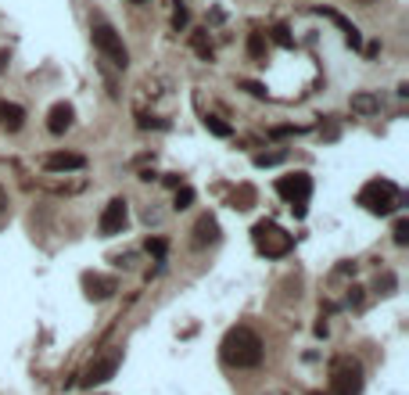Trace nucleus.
Returning <instances> with one entry per match:
<instances>
[{
    "label": "nucleus",
    "mask_w": 409,
    "mask_h": 395,
    "mask_svg": "<svg viewBox=\"0 0 409 395\" xmlns=\"http://www.w3.org/2000/svg\"><path fill=\"white\" fill-rule=\"evenodd\" d=\"M219 356H223V363L227 367H234V370H251V367H259L262 363V356H266V345H262V338L251 327H230L227 334H223V342H219Z\"/></svg>",
    "instance_id": "f257e3e1"
},
{
    "label": "nucleus",
    "mask_w": 409,
    "mask_h": 395,
    "mask_svg": "<svg viewBox=\"0 0 409 395\" xmlns=\"http://www.w3.org/2000/svg\"><path fill=\"white\" fill-rule=\"evenodd\" d=\"M90 36H93V47L101 51V58H105L108 65H115V69H126V65H130V51H126L119 29H115L105 15H93V18H90Z\"/></svg>",
    "instance_id": "f03ea898"
},
{
    "label": "nucleus",
    "mask_w": 409,
    "mask_h": 395,
    "mask_svg": "<svg viewBox=\"0 0 409 395\" xmlns=\"http://www.w3.org/2000/svg\"><path fill=\"white\" fill-rule=\"evenodd\" d=\"M251 245H255V252L266 255V259H284L295 248V237L284 227H276L273 220H259L251 227Z\"/></svg>",
    "instance_id": "7ed1b4c3"
},
{
    "label": "nucleus",
    "mask_w": 409,
    "mask_h": 395,
    "mask_svg": "<svg viewBox=\"0 0 409 395\" xmlns=\"http://www.w3.org/2000/svg\"><path fill=\"white\" fill-rule=\"evenodd\" d=\"M366 384V374H363V363L352 359V356H337L330 363V391L334 395H359Z\"/></svg>",
    "instance_id": "20e7f679"
},
{
    "label": "nucleus",
    "mask_w": 409,
    "mask_h": 395,
    "mask_svg": "<svg viewBox=\"0 0 409 395\" xmlns=\"http://www.w3.org/2000/svg\"><path fill=\"white\" fill-rule=\"evenodd\" d=\"M359 205L373 216H391L398 208V187L391 180H370V184L359 191Z\"/></svg>",
    "instance_id": "39448f33"
},
{
    "label": "nucleus",
    "mask_w": 409,
    "mask_h": 395,
    "mask_svg": "<svg viewBox=\"0 0 409 395\" xmlns=\"http://www.w3.org/2000/svg\"><path fill=\"white\" fill-rule=\"evenodd\" d=\"M276 194L284 198V201L295 208V216L302 220V216H305V201H309V194H312V176H309V173L280 176V180H276Z\"/></svg>",
    "instance_id": "423d86ee"
},
{
    "label": "nucleus",
    "mask_w": 409,
    "mask_h": 395,
    "mask_svg": "<svg viewBox=\"0 0 409 395\" xmlns=\"http://www.w3.org/2000/svg\"><path fill=\"white\" fill-rule=\"evenodd\" d=\"M126 223H130V208H126V198H112L101 212V220H98V230L101 237H115L126 230Z\"/></svg>",
    "instance_id": "0eeeda50"
},
{
    "label": "nucleus",
    "mask_w": 409,
    "mask_h": 395,
    "mask_svg": "<svg viewBox=\"0 0 409 395\" xmlns=\"http://www.w3.org/2000/svg\"><path fill=\"white\" fill-rule=\"evenodd\" d=\"M119 363H122V356L119 352H108V356H101V359H93L90 367L83 370V384L86 388H93V384H105V381H112L115 377V370H119Z\"/></svg>",
    "instance_id": "6e6552de"
},
{
    "label": "nucleus",
    "mask_w": 409,
    "mask_h": 395,
    "mask_svg": "<svg viewBox=\"0 0 409 395\" xmlns=\"http://www.w3.org/2000/svg\"><path fill=\"white\" fill-rule=\"evenodd\" d=\"M83 291H86L90 302H108V298L119 291V281L108 277V273H93V269H86V273H83Z\"/></svg>",
    "instance_id": "1a4fd4ad"
},
{
    "label": "nucleus",
    "mask_w": 409,
    "mask_h": 395,
    "mask_svg": "<svg viewBox=\"0 0 409 395\" xmlns=\"http://www.w3.org/2000/svg\"><path fill=\"white\" fill-rule=\"evenodd\" d=\"M191 245L201 252L208 245H219V220L212 216V212H205V216H198L194 230H191Z\"/></svg>",
    "instance_id": "9d476101"
},
{
    "label": "nucleus",
    "mask_w": 409,
    "mask_h": 395,
    "mask_svg": "<svg viewBox=\"0 0 409 395\" xmlns=\"http://www.w3.org/2000/svg\"><path fill=\"white\" fill-rule=\"evenodd\" d=\"M72 123H76V108H72L69 101H58V105L47 112V130H51L54 137L69 133V130H72Z\"/></svg>",
    "instance_id": "9b49d317"
},
{
    "label": "nucleus",
    "mask_w": 409,
    "mask_h": 395,
    "mask_svg": "<svg viewBox=\"0 0 409 395\" xmlns=\"http://www.w3.org/2000/svg\"><path fill=\"white\" fill-rule=\"evenodd\" d=\"M316 15H323V18H330L337 29H341V33H344V43H349L352 51H359L363 47V33H359V29L349 22V18H344L341 11H334V8H316Z\"/></svg>",
    "instance_id": "f8f14e48"
},
{
    "label": "nucleus",
    "mask_w": 409,
    "mask_h": 395,
    "mask_svg": "<svg viewBox=\"0 0 409 395\" xmlns=\"http://www.w3.org/2000/svg\"><path fill=\"white\" fill-rule=\"evenodd\" d=\"M43 166H47V173H79L86 166V159L76 155V151H54V155L43 159Z\"/></svg>",
    "instance_id": "ddd939ff"
},
{
    "label": "nucleus",
    "mask_w": 409,
    "mask_h": 395,
    "mask_svg": "<svg viewBox=\"0 0 409 395\" xmlns=\"http://www.w3.org/2000/svg\"><path fill=\"white\" fill-rule=\"evenodd\" d=\"M0 126L11 130V133H18L25 126V108L15 105V101H0Z\"/></svg>",
    "instance_id": "4468645a"
},
{
    "label": "nucleus",
    "mask_w": 409,
    "mask_h": 395,
    "mask_svg": "<svg viewBox=\"0 0 409 395\" xmlns=\"http://www.w3.org/2000/svg\"><path fill=\"white\" fill-rule=\"evenodd\" d=\"M352 112L356 115H377V112H381V98L370 94V90H363V94L352 98Z\"/></svg>",
    "instance_id": "2eb2a0df"
},
{
    "label": "nucleus",
    "mask_w": 409,
    "mask_h": 395,
    "mask_svg": "<svg viewBox=\"0 0 409 395\" xmlns=\"http://www.w3.org/2000/svg\"><path fill=\"white\" fill-rule=\"evenodd\" d=\"M266 54H269V43H266V36L259 33H248V58L251 62H259V65H266Z\"/></svg>",
    "instance_id": "dca6fc26"
},
{
    "label": "nucleus",
    "mask_w": 409,
    "mask_h": 395,
    "mask_svg": "<svg viewBox=\"0 0 409 395\" xmlns=\"http://www.w3.org/2000/svg\"><path fill=\"white\" fill-rule=\"evenodd\" d=\"M255 187H251V184H241L234 194H230V208H237V212H248L251 205H255Z\"/></svg>",
    "instance_id": "f3484780"
},
{
    "label": "nucleus",
    "mask_w": 409,
    "mask_h": 395,
    "mask_svg": "<svg viewBox=\"0 0 409 395\" xmlns=\"http://www.w3.org/2000/svg\"><path fill=\"white\" fill-rule=\"evenodd\" d=\"M191 205H194V187L180 184V187H176V194H173V208H176V212H183V208H191Z\"/></svg>",
    "instance_id": "a211bd4d"
},
{
    "label": "nucleus",
    "mask_w": 409,
    "mask_h": 395,
    "mask_svg": "<svg viewBox=\"0 0 409 395\" xmlns=\"http://www.w3.org/2000/svg\"><path fill=\"white\" fill-rule=\"evenodd\" d=\"M391 241H395L398 248H405V245H409V220H405V216H398V220H395V227H391Z\"/></svg>",
    "instance_id": "6ab92c4d"
},
{
    "label": "nucleus",
    "mask_w": 409,
    "mask_h": 395,
    "mask_svg": "<svg viewBox=\"0 0 409 395\" xmlns=\"http://www.w3.org/2000/svg\"><path fill=\"white\" fill-rule=\"evenodd\" d=\"M137 126H140V130H169V119H159V115L140 112V115H137Z\"/></svg>",
    "instance_id": "aec40b11"
},
{
    "label": "nucleus",
    "mask_w": 409,
    "mask_h": 395,
    "mask_svg": "<svg viewBox=\"0 0 409 395\" xmlns=\"http://www.w3.org/2000/svg\"><path fill=\"white\" fill-rule=\"evenodd\" d=\"M187 25H191V11H187L183 0H176V11H173V29H176V33H183Z\"/></svg>",
    "instance_id": "412c9836"
},
{
    "label": "nucleus",
    "mask_w": 409,
    "mask_h": 395,
    "mask_svg": "<svg viewBox=\"0 0 409 395\" xmlns=\"http://www.w3.org/2000/svg\"><path fill=\"white\" fill-rule=\"evenodd\" d=\"M191 47H194V51L201 54V62H212V54H215V51H212V40H208L205 33H194V40H191Z\"/></svg>",
    "instance_id": "4be33fe9"
},
{
    "label": "nucleus",
    "mask_w": 409,
    "mask_h": 395,
    "mask_svg": "<svg viewBox=\"0 0 409 395\" xmlns=\"http://www.w3.org/2000/svg\"><path fill=\"white\" fill-rule=\"evenodd\" d=\"M288 159V151H262V155H255V166L266 169V166H280Z\"/></svg>",
    "instance_id": "5701e85b"
},
{
    "label": "nucleus",
    "mask_w": 409,
    "mask_h": 395,
    "mask_svg": "<svg viewBox=\"0 0 409 395\" xmlns=\"http://www.w3.org/2000/svg\"><path fill=\"white\" fill-rule=\"evenodd\" d=\"M205 126H208V133H215V137H230V126H227L219 115H205Z\"/></svg>",
    "instance_id": "b1692460"
},
{
    "label": "nucleus",
    "mask_w": 409,
    "mask_h": 395,
    "mask_svg": "<svg viewBox=\"0 0 409 395\" xmlns=\"http://www.w3.org/2000/svg\"><path fill=\"white\" fill-rule=\"evenodd\" d=\"M154 259H166V248H169V241L166 237H147V245H144Z\"/></svg>",
    "instance_id": "393cba45"
},
{
    "label": "nucleus",
    "mask_w": 409,
    "mask_h": 395,
    "mask_svg": "<svg viewBox=\"0 0 409 395\" xmlns=\"http://www.w3.org/2000/svg\"><path fill=\"white\" fill-rule=\"evenodd\" d=\"M273 40H276L280 47H288V51L295 47V40H291V33H288V25H276V29H273Z\"/></svg>",
    "instance_id": "a878e982"
},
{
    "label": "nucleus",
    "mask_w": 409,
    "mask_h": 395,
    "mask_svg": "<svg viewBox=\"0 0 409 395\" xmlns=\"http://www.w3.org/2000/svg\"><path fill=\"white\" fill-rule=\"evenodd\" d=\"M373 288L381 291V295H391V291H395V277H391V273H384V277H377Z\"/></svg>",
    "instance_id": "bb28decb"
},
{
    "label": "nucleus",
    "mask_w": 409,
    "mask_h": 395,
    "mask_svg": "<svg viewBox=\"0 0 409 395\" xmlns=\"http://www.w3.org/2000/svg\"><path fill=\"white\" fill-rule=\"evenodd\" d=\"M241 86L248 90V94H251V98H266V90H262V83H251V79H244Z\"/></svg>",
    "instance_id": "cd10ccee"
},
{
    "label": "nucleus",
    "mask_w": 409,
    "mask_h": 395,
    "mask_svg": "<svg viewBox=\"0 0 409 395\" xmlns=\"http://www.w3.org/2000/svg\"><path fill=\"white\" fill-rule=\"evenodd\" d=\"M180 184H183V176H180V173H166V187H173V191H176Z\"/></svg>",
    "instance_id": "c85d7f7f"
},
{
    "label": "nucleus",
    "mask_w": 409,
    "mask_h": 395,
    "mask_svg": "<svg viewBox=\"0 0 409 395\" xmlns=\"http://www.w3.org/2000/svg\"><path fill=\"white\" fill-rule=\"evenodd\" d=\"M8 62H11V58H8V51H0V72L8 69Z\"/></svg>",
    "instance_id": "c756f323"
},
{
    "label": "nucleus",
    "mask_w": 409,
    "mask_h": 395,
    "mask_svg": "<svg viewBox=\"0 0 409 395\" xmlns=\"http://www.w3.org/2000/svg\"><path fill=\"white\" fill-rule=\"evenodd\" d=\"M4 208H8V191L0 187V212H4Z\"/></svg>",
    "instance_id": "7c9ffc66"
},
{
    "label": "nucleus",
    "mask_w": 409,
    "mask_h": 395,
    "mask_svg": "<svg viewBox=\"0 0 409 395\" xmlns=\"http://www.w3.org/2000/svg\"><path fill=\"white\" fill-rule=\"evenodd\" d=\"M130 4H147V0H130Z\"/></svg>",
    "instance_id": "2f4dec72"
},
{
    "label": "nucleus",
    "mask_w": 409,
    "mask_h": 395,
    "mask_svg": "<svg viewBox=\"0 0 409 395\" xmlns=\"http://www.w3.org/2000/svg\"><path fill=\"white\" fill-rule=\"evenodd\" d=\"M363 4H370V0H363Z\"/></svg>",
    "instance_id": "473e14b6"
}]
</instances>
